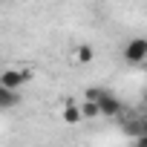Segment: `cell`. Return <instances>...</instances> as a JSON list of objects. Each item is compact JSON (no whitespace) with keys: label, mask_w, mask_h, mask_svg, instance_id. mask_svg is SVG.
<instances>
[{"label":"cell","mask_w":147,"mask_h":147,"mask_svg":"<svg viewBox=\"0 0 147 147\" xmlns=\"http://www.w3.org/2000/svg\"><path fill=\"white\" fill-rule=\"evenodd\" d=\"M61 118H63V124H81L84 118H81V113H78V101H66V104L61 107Z\"/></svg>","instance_id":"5b68a950"},{"label":"cell","mask_w":147,"mask_h":147,"mask_svg":"<svg viewBox=\"0 0 147 147\" xmlns=\"http://www.w3.org/2000/svg\"><path fill=\"white\" fill-rule=\"evenodd\" d=\"M32 75H35L32 69H3L0 72V87L9 90V92H18L23 84L32 81Z\"/></svg>","instance_id":"7a4b0ae2"},{"label":"cell","mask_w":147,"mask_h":147,"mask_svg":"<svg viewBox=\"0 0 147 147\" xmlns=\"http://www.w3.org/2000/svg\"><path fill=\"white\" fill-rule=\"evenodd\" d=\"M95 107H98V113L107 115V118H118V115H124V104H121V98L113 95L110 90H101V92H98Z\"/></svg>","instance_id":"6da1fadb"},{"label":"cell","mask_w":147,"mask_h":147,"mask_svg":"<svg viewBox=\"0 0 147 147\" xmlns=\"http://www.w3.org/2000/svg\"><path fill=\"white\" fill-rule=\"evenodd\" d=\"M78 113H81V118H98L101 115L98 107H95V101H81L78 104Z\"/></svg>","instance_id":"52a82bcc"},{"label":"cell","mask_w":147,"mask_h":147,"mask_svg":"<svg viewBox=\"0 0 147 147\" xmlns=\"http://www.w3.org/2000/svg\"><path fill=\"white\" fill-rule=\"evenodd\" d=\"M144 58H147V40H144V38H133V40L124 46V61L133 63V66H138Z\"/></svg>","instance_id":"3957f363"},{"label":"cell","mask_w":147,"mask_h":147,"mask_svg":"<svg viewBox=\"0 0 147 147\" xmlns=\"http://www.w3.org/2000/svg\"><path fill=\"white\" fill-rule=\"evenodd\" d=\"M118 121H121V130L127 133V136H133V138H138V136H147V124H144V118H136V115H118Z\"/></svg>","instance_id":"277c9868"},{"label":"cell","mask_w":147,"mask_h":147,"mask_svg":"<svg viewBox=\"0 0 147 147\" xmlns=\"http://www.w3.org/2000/svg\"><path fill=\"white\" fill-rule=\"evenodd\" d=\"M92 58H95V52H92V46H90V43H81V46L75 49V63L87 66V63H92Z\"/></svg>","instance_id":"8992f818"},{"label":"cell","mask_w":147,"mask_h":147,"mask_svg":"<svg viewBox=\"0 0 147 147\" xmlns=\"http://www.w3.org/2000/svg\"><path fill=\"white\" fill-rule=\"evenodd\" d=\"M133 147H147V136H138V138L133 141Z\"/></svg>","instance_id":"ba28073f"}]
</instances>
